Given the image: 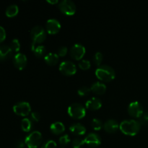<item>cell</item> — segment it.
I'll use <instances>...</instances> for the list:
<instances>
[{"mask_svg":"<svg viewBox=\"0 0 148 148\" xmlns=\"http://www.w3.org/2000/svg\"><path fill=\"white\" fill-rule=\"evenodd\" d=\"M10 47L11 48L12 51L13 52H15L16 53H19V51L20 50V43L18 39L14 38L10 42Z\"/></svg>","mask_w":148,"mask_h":148,"instance_id":"obj_25","label":"cell"},{"mask_svg":"<svg viewBox=\"0 0 148 148\" xmlns=\"http://www.w3.org/2000/svg\"><path fill=\"white\" fill-rule=\"evenodd\" d=\"M59 9L66 15H73L76 12V5L71 0H63L59 4Z\"/></svg>","mask_w":148,"mask_h":148,"instance_id":"obj_7","label":"cell"},{"mask_svg":"<svg viewBox=\"0 0 148 148\" xmlns=\"http://www.w3.org/2000/svg\"><path fill=\"white\" fill-rule=\"evenodd\" d=\"M6 30L1 25H0V43H2L6 38Z\"/></svg>","mask_w":148,"mask_h":148,"instance_id":"obj_34","label":"cell"},{"mask_svg":"<svg viewBox=\"0 0 148 148\" xmlns=\"http://www.w3.org/2000/svg\"><path fill=\"white\" fill-rule=\"evenodd\" d=\"M47 2H49V4H57V3H58V0H51V1H50V0H48Z\"/></svg>","mask_w":148,"mask_h":148,"instance_id":"obj_37","label":"cell"},{"mask_svg":"<svg viewBox=\"0 0 148 148\" xmlns=\"http://www.w3.org/2000/svg\"><path fill=\"white\" fill-rule=\"evenodd\" d=\"M30 119L33 122H38L39 120L40 119V115L39 113L34 111V112L31 113V115H30Z\"/></svg>","mask_w":148,"mask_h":148,"instance_id":"obj_33","label":"cell"},{"mask_svg":"<svg viewBox=\"0 0 148 148\" xmlns=\"http://www.w3.org/2000/svg\"><path fill=\"white\" fill-rule=\"evenodd\" d=\"M78 66L82 70H88L90 68L91 64L89 60H86V59H83V60H81L80 62L78 64Z\"/></svg>","mask_w":148,"mask_h":148,"instance_id":"obj_27","label":"cell"},{"mask_svg":"<svg viewBox=\"0 0 148 148\" xmlns=\"http://www.w3.org/2000/svg\"><path fill=\"white\" fill-rule=\"evenodd\" d=\"M50 130L53 134L58 135L62 134L65 131V126L61 121H56L51 124Z\"/></svg>","mask_w":148,"mask_h":148,"instance_id":"obj_19","label":"cell"},{"mask_svg":"<svg viewBox=\"0 0 148 148\" xmlns=\"http://www.w3.org/2000/svg\"><path fill=\"white\" fill-rule=\"evenodd\" d=\"M56 143L53 140H48L43 144L41 148H56Z\"/></svg>","mask_w":148,"mask_h":148,"instance_id":"obj_31","label":"cell"},{"mask_svg":"<svg viewBox=\"0 0 148 148\" xmlns=\"http://www.w3.org/2000/svg\"><path fill=\"white\" fill-rule=\"evenodd\" d=\"M85 52H86L85 48L82 44L76 43L72 46L70 51H69V54L72 59L79 61L83 58L85 54Z\"/></svg>","mask_w":148,"mask_h":148,"instance_id":"obj_10","label":"cell"},{"mask_svg":"<svg viewBox=\"0 0 148 148\" xmlns=\"http://www.w3.org/2000/svg\"><path fill=\"white\" fill-rule=\"evenodd\" d=\"M103 129L106 132L112 134L116 132L118 129H119V124L114 119L107 120L103 124Z\"/></svg>","mask_w":148,"mask_h":148,"instance_id":"obj_14","label":"cell"},{"mask_svg":"<svg viewBox=\"0 0 148 148\" xmlns=\"http://www.w3.org/2000/svg\"><path fill=\"white\" fill-rule=\"evenodd\" d=\"M90 88H88L86 86H83L82 88H79L77 90V93L79 96H86V95H89L90 92Z\"/></svg>","mask_w":148,"mask_h":148,"instance_id":"obj_28","label":"cell"},{"mask_svg":"<svg viewBox=\"0 0 148 148\" xmlns=\"http://www.w3.org/2000/svg\"><path fill=\"white\" fill-rule=\"evenodd\" d=\"M13 111L17 115L20 116H26L31 111L30 103L26 101H20L13 106Z\"/></svg>","mask_w":148,"mask_h":148,"instance_id":"obj_6","label":"cell"},{"mask_svg":"<svg viewBox=\"0 0 148 148\" xmlns=\"http://www.w3.org/2000/svg\"><path fill=\"white\" fill-rule=\"evenodd\" d=\"M85 106L88 109L92 110V111H95V110H98L101 108L102 106V102L101 100L98 98H90L89 100L86 101L85 103Z\"/></svg>","mask_w":148,"mask_h":148,"instance_id":"obj_15","label":"cell"},{"mask_svg":"<svg viewBox=\"0 0 148 148\" xmlns=\"http://www.w3.org/2000/svg\"><path fill=\"white\" fill-rule=\"evenodd\" d=\"M19 7L17 4H10L7 7L5 11V14L8 17H13L18 14Z\"/></svg>","mask_w":148,"mask_h":148,"instance_id":"obj_22","label":"cell"},{"mask_svg":"<svg viewBox=\"0 0 148 148\" xmlns=\"http://www.w3.org/2000/svg\"><path fill=\"white\" fill-rule=\"evenodd\" d=\"M143 107L138 101L132 102L128 106V113L134 118L140 119L143 116Z\"/></svg>","mask_w":148,"mask_h":148,"instance_id":"obj_9","label":"cell"},{"mask_svg":"<svg viewBox=\"0 0 148 148\" xmlns=\"http://www.w3.org/2000/svg\"><path fill=\"white\" fill-rule=\"evenodd\" d=\"M36 44H34L33 43L31 44V50L33 51L35 56L38 58L45 56L44 55L46 51V49L45 48V46H43V45H38V46H36Z\"/></svg>","mask_w":148,"mask_h":148,"instance_id":"obj_20","label":"cell"},{"mask_svg":"<svg viewBox=\"0 0 148 148\" xmlns=\"http://www.w3.org/2000/svg\"><path fill=\"white\" fill-rule=\"evenodd\" d=\"M13 51L10 46L0 45V61H6L11 58Z\"/></svg>","mask_w":148,"mask_h":148,"instance_id":"obj_16","label":"cell"},{"mask_svg":"<svg viewBox=\"0 0 148 148\" xmlns=\"http://www.w3.org/2000/svg\"><path fill=\"white\" fill-rule=\"evenodd\" d=\"M103 56L101 52H96V53L94 54L93 59H92L93 63L95 64V65H97V66H100V65H101V62H102L103 61Z\"/></svg>","mask_w":148,"mask_h":148,"instance_id":"obj_26","label":"cell"},{"mask_svg":"<svg viewBox=\"0 0 148 148\" xmlns=\"http://www.w3.org/2000/svg\"><path fill=\"white\" fill-rule=\"evenodd\" d=\"M68 49L66 46H61L60 48H59L57 50V54L59 56H66V53H67Z\"/></svg>","mask_w":148,"mask_h":148,"instance_id":"obj_32","label":"cell"},{"mask_svg":"<svg viewBox=\"0 0 148 148\" xmlns=\"http://www.w3.org/2000/svg\"><path fill=\"white\" fill-rule=\"evenodd\" d=\"M44 61L48 65L53 66L58 63L59 61V56L56 53H49L44 56Z\"/></svg>","mask_w":148,"mask_h":148,"instance_id":"obj_21","label":"cell"},{"mask_svg":"<svg viewBox=\"0 0 148 148\" xmlns=\"http://www.w3.org/2000/svg\"><path fill=\"white\" fill-rule=\"evenodd\" d=\"M59 143L62 146H66L69 143H70V138L68 134H64L59 138Z\"/></svg>","mask_w":148,"mask_h":148,"instance_id":"obj_29","label":"cell"},{"mask_svg":"<svg viewBox=\"0 0 148 148\" xmlns=\"http://www.w3.org/2000/svg\"><path fill=\"white\" fill-rule=\"evenodd\" d=\"M59 71L63 75L66 76H72L77 72V67L73 62L70 61H64L59 64Z\"/></svg>","mask_w":148,"mask_h":148,"instance_id":"obj_8","label":"cell"},{"mask_svg":"<svg viewBox=\"0 0 148 148\" xmlns=\"http://www.w3.org/2000/svg\"><path fill=\"white\" fill-rule=\"evenodd\" d=\"M67 113L69 116L75 119H81L86 115V109L80 103H75L68 107Z\"/></svg>","mask_w":148,"mask_h":148,"instance_id":"obj_3","label":"cell"},{"mask_svg":"<svg viewBox=\"0 0 148 148\" xmlns=\"http://www.w3.org/2000/svg\"><path fill=\"white\" fill-rule=\"evenodd\" d=\"M14 66L19 70H23L27 65V59L25 55L23 53H17L12 59Z\"/></svg>","mask_w":148,"mask_h":148,"instance_id":"obj_12","label":"cell"},{"mask_svg":"<svg viewBox=\"0 0 148 148\" xmlns=\"http://www.w3.org/2000/svg\"><path fill=\"white\" fill-rule=\"evenodd\" d=\"M95 76L98 79L103 82H110L115 78L114 69L108 65H101L95 70Z\"/></svg>","mask_w":148,"mask_h":148,"instance_id":"obj_2","label":"cell"},{"mask_svg":"<svg viewBox=\"0 0 148 148\" xmlns=\"http://www.w3.org/2000/svg\"><path fill=\"white\" fill-rule=\"evenodd\" d=\"M25 143L22 140H17L14 145V148H25Z\"/></svg>","mask_w":148,"mask_h":148,"instance_id":"obj_35","label":"cell"},{"mask_svg":"<svg viewBox=\"0 0 148 148\" xmlns=\"http://www.w3.org/2000/svg\"><path fill=\"white\" fill-rule=\"evenodd\" d=\"M85 143L90 147H96L101 144V138L98 134L90 133L85 139Z\"/></svg>","mask_w":148,"mask_h":148,"instance_id":"obj_13","label":"cell"},{"mask_svg":"<svg viewBox=\"0 0 148 148\" xmlns=\"http://www.w3.org/2000/svg\"><path fill=\"white\" fill-rule=\"evenodd\" d=\"M33 121L29 118H24L21 121V129L25 132H29L33 129Z\"/></svg>","mask_w":148,"mask_h":148,"instance_id":"obj_23","label":"cell"},{"mask_svg":"<svg viewBox=\"0 0 148 148\" xmlns=\"http://www.w3.org/2000/svg\"><path fill=\"white\" fill-rule=\"evenodd\" d=\"M43 136L38 131H33L30 132L25 139V145L28 148H37L41 144Z\"/></svg>","mask_w":148,"mask_h":148,"instance_id":"obj_4","label":"cell"},{"mask_svg":"<svg viewBox=\"0 0 148 148\" xmlns=\"http://www.w3.org/2000/svg\"><path fill=\"white\" fill-rule=\"evenodd\" d=\"M46 31L51 35H54L59 33L61 29V24L56 19L51 18L47 20L46 23Z\"/></svg>","mask_w":148,"mask_h":148,"instance_id":"obj_11","label":"cell"},{"mask_svg":"<svg viewBox=\"0 0 148 148\" xmlns=\"http://www.w3.org/2000/svg\"><path fill=\"white\" fill-rule=\"evenodd\" d=\"M90 90L96 95H103L106 91V86L103 82H95L92 84Z\"/></svg>","mask_w":148,"mask_h":148,"instance_id":"obj_18","label":"cell"},{"mask_svg":"<svg viewBox=\"0 0 148 148\" xmlns=\"http://www.w3.org/2000/svg\"><path fill=\"white\" fill-rule=\"evenodd\" d=\"M85 144V140L80 138H76L72 141V147L73 148H80Z\"/></svg>","mask_w":148,"mask_h":148,"instance_id":"obj_30","label":"cell"},{"mask_svg":"<svg viewBox=\"0 0 148 148\" xmlns=\"http://www.w3.org/2000/svg\"><path fill=\"white\" fill-rule=\"evenodd\" d=\"M30 38L34 44H40L43 43L46 38V30L43 27L36 25L30 30Z\"/></svg>","mask_w":148,"mask_h":148,"instance_id":"obj_5","label":"cell"},{"mask_svg":"<svg viewBox=\"0 0 148 148\" xmlns=\"http://www.w3.org/2000/svg\"><path fill=\"white\" fill-rule=\"evenodd\" d=\"M141 118H142V120L144 121L145 123L148 122V111L143 114V117H141Z\"/></svg>","mask_w":148,"mask_h":148,"instance_id":"obj_36","label":"cell"},{"mask_svg":"<svg viewBox=\"0 0 148 148\" xmlns=\"http://www.w3.org/2000/svg\"><path fill=\"white\" fill-rule=\"evenodd\" d=\"M69 130L73 134L77 136H82L86 133V128L80 123H75L69 127Z\"/></svg>","mask_w":148,"mask_h":148,"instance_id":"obj_17","label":"cell"},{"mask_svg":"<svg viewBox=\"0 0 148 148\" xmlns=\"http://www.w3.org/2000/svg\"><path fill=\"white\" fill-rule=\"evenodd\" d=\"M91 126H92V129L95 131H99L103 127V124L102 121L99 119L94 118L92 119V121H91Z\"/></svg>","mask_w":148,"mask_h":148,"instance_id":"obj_24","label":"cell"},{"mask_svg":"<svg viewBox=\"0 0 148 148\" xmlns=\"http://www.w3.org/2000/svg\"><path fill=\"white\" fill-rule=\"evenodd\" d=\"M141 124L136 120H124L119 124V130L123 134L128 136H134L140 132Z\"/></svg>","mask_w":148,"mask_h":148,"instance_id":"obj_1","label":"cell"}]
</instances>
